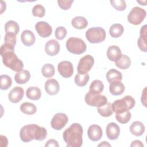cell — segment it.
Wrapping results in <instances>:
<instances>
[{
	"label": "cell",
	"mask_w": 147,
	"mask_h": 147,
	"mask_svg": "<svg viewBox=\"0 0 147 147\" xmlns=\"http://www.w3.org/2000/svg\"><path fill=\"white\" fill-rule=\"evenodd\" d=\"M47 136V131L44 127L36 124H29L24 126L20 130V137L22 141L28 142L33 140L43 141Z\"/></svg>",
	"instance_id": "1"
},
{
	"label": "cell",
	"mask_w": 147,
	"mask_h": 147,
	"mask_svg": "<svg viewBox=\"0 0 147 147\" xmlns=\"http://www.w3.org/2000/svg\"><path fill=\"white\" fill-rule=\"evenodd\" d=\"M83 127L78 123H72L63 132V137L67 147H80L83 144Z\"/></svg>",
	"instance_id": "2"
},
{
	"label": "cell",
	"mask_w": 147,
	"mask_h": 147,
	"mask_svg": "<svg viewBox=\"0 0 147 147\" xmlns=\"http://www.w3.org/2000/svg\"><path fill=\"white\" fill-rule=\"evenodd\" d=\"M3 63L5 66L15 72H20L24 67L23 62L17 56L14 51H6L1 53Z\"/></svg>",
	"instance_id": "3"
},
{
	"label": "cell",
	"mask_w": 147,
	"mask_h": 147,
	"mask_svg": "<svg viewBox=\"0 0 147 147\" xmlns=\"http://www.w3.org/2000/svg\"><path fill=\"white\" fill-rule=\"evenodd\" d=\"M135 99L130 95H126L121 99L115 100L111 104V108L113 112L121 113L133 109L135 106Z\"/></svg>",
	"instance_id": "4"
},
{
	"label": "cell",
	"mask_w": 147,
	"mask_h": 147,
	"mask_svg": "<svg viewBox=\"0 0 147 147\" xmlns=\"http://www.w3.org/2000/svg\"><path fill=\"white\" fill-rule=\"evenodd\" d=\"M67 50L74 54L80 55L84 53L87 49L84 41L80 38L70 37L66 42Z\"/></svg>",
	"instance_id": "5"
},
{
	"label": "cell",
	"mask_w": 147,
	"mask_h": 147,
	"mask_svg": "<svg viewBox=\"0 0 147 147\" xmlns=\"http://www.w3.org/2000/svg\"><path fill=\"white\" fill-rule=\"evenodd\" d=\"M86 37L90 43L96 44L103 42L106 38V34L103 28L101 27H93L86 31Z\"/></svg>",
	"instance_id": "6"
},
{
	"label": "cell",
	"mask_w": 147,
	"mask_h": 147,
	"mask_svg": "<svg viewBox=\"0 0 147 147\" xmlns=\"http://www.w3.org/2000/svg\"><path fill=\"white\" fill-rule=\"evenodd\" d=\"M146 15V11L138 6L131 9L127 15V21L131 24L138 25L144 20Z\"/></svg>",
	"instance_id": "7"
},
{
	"label": "cell",
	"mask_w": 147,
	"mask_h": 147,
	"mask_svg": "<svg viewBox=\"0 0 147 147\" xmlns=\"http://www.w3.org/2000/svg\"><path fill=\"white\" fill-rule=\"evenodd\" d=\"M85 102L89 106L93 107H100L106 105L107 98L103 95L92 94L88 91L85 95Z\"/></svg>",
	"instance_id": "8"
},
{
	"label": "cell",
	"mask_w": 147,
	"mask_h": 147,
	"mask_svg": "<svg viewBox=\"0 0 147 147\" xmlns=\"http://www.w3.org/2000/svg\"><path fill=\"white\" fill-rule=\"evenodd\" d=\"M94 64V57L90 55H87L82 57L78 63L77 70L79 74H87L91 69Z\"/></svg>",
	"instance_id": "9"
},
{
	"label": "cell",
	"mask_w": 147,
	"mask_h": 147,
	"mask_svg": "<svg viewBox=\"0 0 147 147\" xmlns=\"http://www.w3.org/2000/svg\"><path fill=\"white\" fill-rule=\"evenodd\" d=\"M68 121V116L62 113H59L54 115L51 121L52 127L55 130L62 129L67 124Z\"/></svg>",
	"instance_id": "10"
},
{
	"label": "cell",
	"mask_w": 147,
	"mask_h": 147,
	"mask_svg": "<svg viewBox=\"0 0 147 147\" xmlns=\"http://www.w3.org/2000/svg\"><path fill=\"white\" fill-rule=\"evenodd\" d=\"M57 69L59 74L65 78L71 77L74 73L72 64L68 61H62L58 64Z\"/></svg>",
	"instance_id": "11"
},
{
	"label": "cell",
	"mask_w": 147,
	"mask_h": 147,
	"mask_svg": "<svg viewBox=\"0 0 147 147\" xmlns=\"http://www.w3.org/2000/svg\"><path fill=\"white\" fill-rule=\"evenodd\" d=\"M35 29L40 36L46 38L50 36L52 32L51 26L47 22L39 21L35 25Z\"/></svg>",
	"instance_id": "12"
},
{
	"label": "cell",
	"mask_w": 147,
	"mask_h": 147,
	"mask_svg": "<svg viewBox=\"0 0 147 147\" xmlns=\"http://www.w3.org/2000/svg\"><path fill=\"white\" fill-rule=\"evenodd\" d=\"M87 134L90 140L92 141H99L102 137V129L99 125H90L87 130Z\"/></svg>",
	"instance_id": "13"
},
{
	"label": "cell",
	"mask_w": 147,
	"mask_h": 147,
	"mask_svg": "<svg viewBox=\"0 0 147 147\" xmlns=\"http://www.w3.org/2000/svg\"><path fill=\"white\" fill-rule=\"evenodd\" d=\"M106 133L109 139L111 140H117L120 134V128L117 123L110 122L107 125Z\"/></svg>",
	"instance_id": "14"
},
{
	"label": "cell",
	"mask_w": 147,
	"mask_h": 147,
	"mask_svg": "<svg viewBox=\"0 0 147 147\" xmlns=\"http://www.w3.org/2000/svg\"><path fill=\"white\" fill-rule=\"evenodd\" d=\"M24 94V89L21 87L16 86L11 90L8 94V98L11 102L16 103L21 100Z\"/></svg>",
	"instance_id": "15"
},
{
	"label": "cell",
	"mask_w": 147,
	"mask_h": 147,
	"mask_svg": "<svg viewBox=\"0 0 147 147\" xmlns=\"http://www.w3.org/2000/svg\"><path fill=\"white\" fill-rule=\"evenodd\" d=\"M60 45L57 41L55 40H49L45 45V51L46 53L51 56L57 55L60 51Z\"/></svg>",
	"instance_id": "16"
},
{
	"label": "cell",
	"mask_w": 147,
	"mask_h": 147,
	"mask_svg": "<svg viewBox=\"0 0 147 147\" xmlns=\"http://www.w3.org/2000/svg\"><path fill=\"white\" fill-rule=\"evenodd\" d=\"M59 84L56 79H50L45 83V90L50 95H56L59 92Z\"/></svg>",
	"instance_id": "17"
},
{
	"label": "cell",
	"mask_w": 147,
	"mask_h": 147,
	"mask_svg": "<svg viewBox=\"0 0 147 147\" xmlns=\"http://www.w3.org/2000/svg\"><path fill=\"white\" fill-rule=\"evenodd\" d=\"M21 40L24 45L30 47L34 44L36 37L32 31L29 30H25L21 33Z\"/></svg>",
	"instance_id": "18"
},
{
	"label": "cell",
	"mask_w": 147,
	"mask_h": 147,
	"mask_svg": "<svg viewBox=\"0 0 147 147\" xmlns=\"http://www.w3.org/2000/svg\"><path fill=\"white\" fill-rule=\"evenodd\" d=\"M125 89L124 84L121 81H114L110 83L109 91L113 95H120Z\"/></svg>",
	"instance_id": "19"
},
{
	"label": "cell",
	"mask_w": 147,
	"mask_h": 147,
	"mask_svg": "<svg viewBox=\"0 0 147 147\" xmlns=\"http://www.w3.org/2000/svg\"><path fill=\"white\" fill-rule=\"evenodd\" d=\"M146 25L142 26L140 29V37L137 41V45L140 49L144 52H146Z\"/></svg>",
	"instance_id": "20"
},
{
	"label": "cell",
	"mask_w": 147,
	"mask_h": 147,
	"mask_svg": "<svg viewBox=\"0 0 147 147\" xmlns=\"http://www.w3.org/2000/svg\"><path fill=\"white\" fill-rule=\"evenodd\" d=\"M145 130L144 125L140 121L133 122L130 126V133L136 136H142Z\"/></svg>",
	"instance_id": "21"
},
{
	"label": "cell",
	"mask_w": 147,
	"mask_h": 147,
	"mask_svg": "<svg viewBox=\"0 0 147 147\" xmlns=\"http://www.w3.org/2000/svg\"><path fill=\"white\" fill-rule=\"evenodd\" d=\"M30 78V74L29 71L22 69L18 72L14 76V80L18 84H23L27 83Z\"/></svg>",
	"instance_id": "22"
},
{
	"label": "cell",
	"mask_w": 147,
	"mask_h": 147,
	"mask_svg": "<svg viewBox=\"0 0 147 147\" xmlns=\"http://www.w3.org/2000/svg\"><path fill=\"white\" fill-rule=\"evenodd\" d=\"M114 62L115 65L121 69H126L131 65L130 59L126 55L121 54V55Z\"/></svg>",
	"instance_id": "23"
},
{
	"label": "cell",
	"mask_w": 147,
	"mask_h": 147,
	"mask_svg": "<svg viewBox=\"0 0 147 147\" xmlns=\"http://www.w3.org/2000/svg\"><path fill=\"white\" fill-rule=\"evenodd\" d=\"M106 54L110 60L115 61L121 55V51L118 46L111 45L108 48Z\"/></svg>",
	"instance_id": "24"
},
{
	"label": "cell",
	"mask_w": 147,
	"mask_h": 147,
	"mask_svg": "<svg viewBox=\"0 0 147 147\" xmlns=\"http://www.w3.org/2000/svg\"><path fill=\"white\" fill-rule=\"evenodd\" d=\"M72 26L77 29H83L88 25L87 20L82 16H77L74 17L71 21Z\"/></svg>",
	"instance_id": "25"
},
{
	"label": "cell",
	"mask_w": 147,
	"mask_h": 147,
	"mask_svg": "<svg viewBox=\"0 0 147 147\" xmlns=\"http://www.w3.org/2000/svg\"><path fill=\"white\" fill-rule=\"evenodd\" d=\"M26 95L28 98L31 100H38L41 96V91L38 87H30L26 91Z\"/></svg>",
	"instance_id": "26"
},
{
	"label": "cell",
	"mask_w": 147,
	"mask_h": 147,
	"mask_svg": "<svg viewBox=\"0 0 147 147\" xmlns=\"http://www.w3.org/2000/svg\"><path fill=\"white\" fill-rule=\"evenodd\" d=\"M104 89V85L102 81L99 80H94L90 86L89 92L92 94H100Z\"/></svg>",
	"instance_id": "27"
},
{
	"label": "cell",
	"mask_w": 147,
	"mask_h": 147,
	"mask_svg": "<svg viewBox=\"0 0 147 147\" xmlns=\"http://www.w3.org/2000/svg\"><path fill=\"white\" fill-rule=\"evenodd\" d=\"M106 79L109 83L114 81H121L122 79V75L121 72L112 68L107 72Z\"/></svg>",
	"instance_id": "28"
},
{
	"label": "cell",
	"mask_w": 147,
	"mask_h": 147,
	"mask_svg": "<svg viewBox=\"0 0 147 147\" xmlns=\"http://www.w3.org/2000/svg\"><path fill=\"white\" fill-rule=\"evenodd\" d=\"M5 30L6 33H13L17 35L20 31V26L16 21L10 20L5 24Z\"/></svg>",
	"instance_id": "29"
},
{
	"label": "cell",
	"mask_w": 147,
	"mask_h": 147,
	"mask_svg": "<svg viewBox=\"0 0 147 147\" xmlns=\"http://www.w3.org/2000/svg\"><path fill=\"white\" fill-rule=\"evenodd\" d=\"M123 26L119 24H114L111 26L109 29V33L113 38L120 37L123 33Z\"/></svg>",
	"instance_id": "30"
},
{
	"label": "cell",
	"mask_w": 147,
	"mask_h": 147,
	"mask_svg": "<svg viewBox=\"0 0 147 147\" xmlns=\"http://www.w3.org/2000/svg\"><path fill=\"white\" fill-rule=\"evenodd\" d=\"M20 110L24 114L28 115H32L36 113L37 111V107L32 103L24 102L20 106Z\"/></svg>",
	"instance_id": "31"
},
{
	"label": "cell",
	"mask_w": 147,
	"mask_h": 147,
	"mask_svg": "<svg viewBox=\"0 0 147 147\" xmlns=\"http://www.w3.org/2000/svg\"><path fill=\"white\" fill-rule=\"evenodd\" d=\"M98 112L101 116L104 117H109L111 116L113 113L111 108V104L107 102L106 105L98 107Z\"/></svg>",
	"instance_id": "32"
},
{
	"label": "cell",
	"mask_w": 147,
	"mask_h": 147,
	"mask_svg": "<svg viewBox=\"0 0 147 147\" xmlns=\"http://www.w3.org/2000/svg\"><path fill=\"white\" fill-rule=\"evenodd\" d=\"M90 79V76L88 74L82 75L77 74L75 77V83L79 87H83L86 86Z\"/></svg>",
	"instance_id": "33"
},
{
	"label": "cell",
	"mask_w": 147,
	"mask_h": 147,
	"mask_svg": "<svg viewBox=\"0 0 147 147\" xmlns=\"http://www.w3.org/2000/svg\"><path fill=\"white\" fill-rule=\"evenodd\" d=\"M131 117V115L129 110L121 113H117L115 115V118L117 121L122 124H125L127 123L130 120Z\"/></svg>",
	"instance_id": "34"
},
{
	"label": "cell",
	"mask_w": 147,
	"mask_h": 147,
	"mask_svg": "<svg viewBox=\"0 0 147 147\" xmlns=\"http://www.w3.org/2000/svg\"><path fill=\"white\" fill-rule=\"evenodd\" d=\"M55 67L52 64H46L44 65L41 69L42 75L45 78H51L55 74Z\"/></svg>",
	"instance_id": "35"
},
{
	"label": "cell",
	"mask_w": 147,
	"mask_h": 147,
	"mask_svg": "<svg viewBox=\"0 0 147 147\" xmlns=\"http://www.w3.org/2000/svg\"><path fill=\"white\" fill-rule=\"evenodd\" d=\"M0 88L1 90H6L11 86L12 80L9 76L7 75H2L0 76Z\"/></svg>",
	"instance_id": "36"
},
{
	"label": "cell",
	"mask_w": 147,
	"mask_h": 147,
	"mask_svg": "<svg viewBox=\"0 0 147 147\" xmlns=\"http://www.w3.org/2000/svg\"><path fill=\"white\" fill-rule=\"evenodd\" d=\"M45 10L44 7L40 4L34 5L32 9V14L35 17H38L40 18L43 17L45 15Z\"/></svg>",
	"instance_id": "37"
},
{
	"label": "cell",
	"mask_w": 147,
	"mask_h": 147,
	"mask_svg": "<svg viewBox=\"0 0 147 147\" xmlns=\"http://www.w3.org/2000/svg\"><path fill=\"white\" fill-rule=\"evenodd\" d=\"M110 3L114 8L118 11H123L126 8V3L125 1L123 0H114L110 1Z\"/></svg>",
	"instance_id": "38"
},
{
	"label": "cell",
	"mask_w": 147,
	"mask_h": 147,
	"mask_svg": "<svg viewBox=\"0 0 147 147\" xmlns=\"http://www.w3.org/2000/svg\"><path fill=\"white\" fill-rule=\"evenodd\" d=\"M67 34V29L63 26H59L55 30V37L57 40H61L64 39Z\"/></svg>",
	"instance_id": "39"
},
{
	"label": "cell",
	"mask_w": 147,
	"mask_h": 147,
	"mask_svg": "<svg viewBox=\"0 0 147 147\" xmlns=\"http://www.w3.org/2000/svg\"><path fill=\"white\" fill-rule=\"evenodd\" d=\"M4 41L5 44L15 46L17 41L16 35L13 33H5L4 37Z\"/></svg>",
	"instance_id": "40"
},
{
	"label": "cell",
	"mask_w": 147,
	"mask_h": 147,
	"mask_svg": "<svg viewBox=\"0 0 147 147\" xmlns=\"http://www.w3.org/2000/svg\"><path fill=\"white\" fill-rule=\"evenodd\" d=\"M73 0H58L57 3L59 6L63 10H67L69 9L73 3Z\"/></svg>",
	"instance_id": "41"
},
{
	"label": "cell",
	"mask_w": 147,
	"mask_h": 147,
	"mask_svg": "<svg viewBox=\"0 0 147 147\" xmlns=\"http://www.w3.org/2000/svg\"><path fill=\"white\" fill-rule=\"evenodd\" d=\"M59 145V144H58V142L54 140V139H50L49 140L47 143L45 144V146L46 147H48V146H54V147H58Z\"/></svg>",
	"instance_id": "42"
},
{
	"label": "cell",
	"mask_w": 147,
	"mask_h": 147,
	"mask_svg": "<svg viewBox=\"0 0 147 147\" xmlns=\"http://www.w3.org/2000/svg\"><path fill=\"white\" fill-rule=\"evenodd\" d=\"M146 87L143 90V92H142V96H141V102L144 105V106H146Z\"/></svg>",
	"instance_id": "43"
},
{
	"label": "cell",
	"mask_w": 147,
	"mask_h": 147,
	"mask_svg": "<svg viewBox=\"0 0 147 147\" xmlns=\"http://www.w3.org/2000/svg\"><path fill=\"white\" fill-rule=\"evenodd\" d=\"M130 146H144V145L140 140H134L131 142Z\"/></svg>",
	"instance_id": "44"
},
{
	"label": "cell",
	"mask_w": 147,
	"mask_h": 147,
	"mask_svg": "<svg viewBox=\"0 0 147 147\" xmlns=\"http://www.w3.org/2000/svg\"><path fill=\"white\" fill-rule=\"evenodd\" d=\"M98 146H111V145L106 141H103L100 144H99Z\"/></svg>",
	"instance_id": "45"
}]
</instances>
